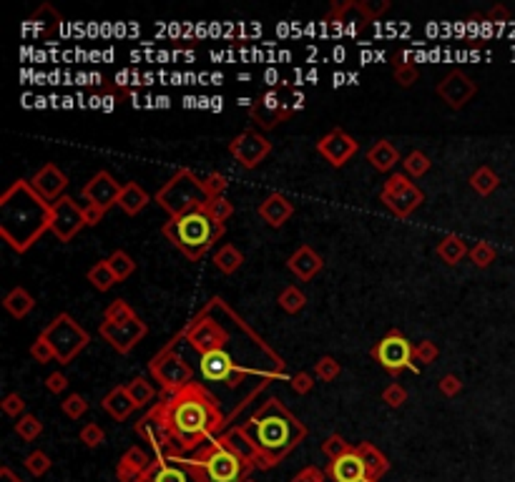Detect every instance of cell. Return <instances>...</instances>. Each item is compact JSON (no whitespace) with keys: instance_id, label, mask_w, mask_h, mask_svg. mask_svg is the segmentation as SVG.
<instances>
[{"instance_id":"cell-1","label":"cell","mask_w":515,"mask_h":482,"mask_svg":"<svg viewBox=\"0 0 515 482\" xmlns=\"http://www.w3.org/2000/svg\"><path fill=\"white\" fill-rule=\"evenodd\" d=\"M227 427L219 400L201 385L192 382L163 397L133 424V432L156 452V457L189 455L209 445L216 432Z\"/></svg>"},{"instance_id":"cell-2","label":"cell","mask_w":515,"mask_h":482,"mask_svg":"<svg viewBox=\"0 0 515 482\" xmlns=\"http://www.w3.org/2000/svg\"><path fill=\"white\" fill-rule=\"evenodd\" d=\"M176 339H184L199 354L214 349L229 352L247 377L254 374L262 382L287 380V362L221 297H211L199 314H194L192 321L181 329Z\"/></svg>"},{"instance_id":"cell-3","label":"cell","mask_w":515,"mask_h":482,"mask_svg":"<svg viewBox=\"0 0 515 482\" xmlns=\"http://www.w3.org/2000/svg\"><path fill=\"white\" fill-rule=\"evenodd\" d=\"M239 430L249 445L254 470L277 468L309 435L307 424L299 422L277 397L262 402V407L247 422L239 424Z\"/></svg>"},{"instance_id":"cell-4","label":"cell","mask_w":515,"mask_h":482,"mask_svg":"<svg viewBox=\"0 0 515 482\" xmlns=\"http://www.w3.org/2000/svg\"><path fill=\"white\" fill-rule=\"evenodd\" d=\"M53 204L45 201L33 183L18 179L0 196V236L8 246L25 254L45 231H51Z\"/></svg>"},{"instance_id":"cell-5","label":"cell","mask_w":515,"mask_h":482,"mask_svg":"<svg viewBox=\"0 0 515 482\" xmlns=\"http://www.w3.org/2000/svg\"><path fill=\"white\" fill-rule=\"evenodd\" d=\"M224 234H227V227L221 221L211 219L204 209L186 214V216H179V219H169L163 224V236L189 262H201Z\"/></svg>"},{"instance_id":"cell-6","label":"cell","mask_w":515,"mask_h":482,"mask_svg":"<svg viewBox=\"0 0 515 482\" xmlns=\"http://www.w3.org/2000/svg\"><path fill=\"white\" fill-rule=\"evenodd\" d=\"M154 201L169 214L171 219L199 211L209 201V194L204 189V176H196L192 168H181L156 191Z\"/></svg>"},{"instance_id":"cell-7","label":"cell","mask_w":515,"mask_h":482,"mask_svg":"<svg viewBox=\"0 0 515 482\" xmlns=\"http://www.w3.org/2000/svg\"><path fill=\"white\" fill-rule=\"evenodd\" d=\"M194 460L204 470L206 482H244L254 472V465L227 447L219 437L194 452Z\"/></svg>"},{"instance_id":"cell-8","label":"cell","mask_w":515,"mask_h":482,"mask_svg":"<svg viewBox=\"0 0 515 482\" xmlns=\"http://www.w3.org/2000/svg\"><path fill=\"white\" fill-rule=\"evenodd\" d=\"M41 334L51 342V347L56 349V362L60 365H71L91 344V334L68 312H60Z\"/></svg>"},{"instance_id":"cell-9","label":"cell","mask_w":515,"mask_h":482,"mask_svg":"<svg viewBox=\"0 0 515 482\" xmlns=\"http://www.w3.org/2000/svg\"><path fill=\"white\" fill-rule=\"evenodd\" d=\"M412 347H415V344H412L400 329H390V332L369 349V354H372V359H375L377 365L382 367V369H387L392 377L402 374L405 369L417 374L420 367L415 365V359H412Z\"/></svg>"},{"instance_id":"cell-10","label":"cell","mask_w":515,"mask_h":482,"mask_svg":"<svg viewBox=\"0 0 515 482\" xmlns=\"http://www.w3.org/2000/svg\"><path fill=\"white\" fill-rule=\"evenodd\" d=\"M148 372H151V377H154L159 385H161L163 392H179V389H184L186 385L194 382V369L176 352L174 342H169V347H163V349L148 362Z\"/></svg>"},{"instance_id":"cell-11","label":"cell","mask_w":515,"mask_h":482,"mask_svg":"<svg viewBox=\"0 0 515 482\" xmlns=\"http://www.w3.org/2000/svg\"><path fill=\"white\" fill-rule=\"evenodd\" d=\"M144 482H206L204 470L194 457H156Z\"/></svg>"},{"instance_id":"cell-12","label":"cell","mask_w":515,"mask_h":482,"mask_svg":"<svg viewBox=\"0 0 515 482\" xmlns=\"http://www.w3.org/2000/svg\"><path fill=\"white\" fill-rule=\"evenodd\" d=\"M98 334H101L103 339L118 352V354H131L133 347L148 334V327L139 314L131 317V319H126V321H106L103 319L101 324H98Z\"/></svg>"},{"instance_id":"cell-13","label":"cell","mask_w":515,"mask_h":482,"mask_svg":"<svg viewBox=\"0 0 515 482\" xmlns=\"http://www.w3.org/2000/svg\"><path fill=\"white\" fill-rule=\"evenodd\" d=\"M201 377L206 382L227 385L229 389H239L247 380V374L236 367L234 357L224 349H214L201 354Z\"/></svg>"},{"instance_id":"cell-14","label":"cell","mask_w":515,"mask_h":482,"mask_svg":"<svg viewBox=\"0 0 515 482\" xmlns=\"http://www.w3.org/2000/svg\"><path fill=\"white\" fill-rule=\"evenodd\" d=\"M295 113V106H289V101L282 98L277 91H266L259 98H254L249 106V118L262 128V131H272L279 124H284L289 116Z\"/></svg>"},{"instance_id":"cell-15","label":"cell","mask_w":515,"mask_h":482,"mask_svg":"<svg viewBox=\"0 0 515 482\" xmlns=\"http://www.w3.org/2000/svg\"><path fill=\"white\" fill-rule=\"evenodd\" d=\"M229 154L242 168H257L266 156L272 154V141L262 131H242L234 141H229Z\"/></svg>"},{"instance_id":"cell-16","label":"cell","mask_w":515,"mask_h":482,"mask_svg":"<svg viewBox=\"0 0 515 482\" xmlns=\"http://www.w3.org/2000/svg\"><path fill=\"white\" fill-rule=\"evenodd\" d=\"M83 227H86L83 206L76 204V198H71V196H60L58 201L53 204L51 234L58 241H71Z\"/></svg>"},{"instance_id":"cell-17","label":"cell","mask_w":515,"mask_h":482,"mask_svg":"<svg viewBox=\"0 0 515 482\" xmlns=\"http://www.w3.org/2000/svg\"><path fill=\"white\" fill-rule=\"evenodd\" d=\"M475 91H478L475 80H472L468 73H463V71H457V68L455 71H450L442 80H437V86H435V93L440 95L442 101L448 103L453 111L465 108V106L472 101Z\"/></svg>"},{"instance_id":"cell-18","label":"cell","mask_w":515,"mask_h":482,"mask_svg":"<svg viewBox=\"0 0 515 482\" xmlns=\"http://www.w3.org/2000/svg\"><path fill=\"white\" fill-rule=\"evenodd\" d=\"M317 151L322 154L324 161H330V166L342 168L347 161L357 154V141L342 128H332L327 136L317 141Z\"/></svg>"},{"instance_id":"cell-19","label":"cell","mask_w":515,"mask_h":482,"mask_svg":"<svg viewBox=\"0 0 515 482\" xmlns=\"http://www.w3.org/2000/svg\"><path fill=\"white\" fill-rule=\"evenodd\" d=\"M121 183L108 174V171H98L86 186H83V198L89 204H98L108 211L111 206H118V196H121Z\"/></svg>"},{"instance_id":"cell-20","label":"cell","mask_w":515,"mask_h":482,"mask_svg":"<svg viewBox=\"0 0 515 482\" xmlns=\"http://www.w3.org/2000/svg\"><path fill=\"white\" fill-rule=\"evenodd\" d=\"M30 183H33V189H36L45 201L56 204L60 196H66L63 191H66V186H68V176L63 174L56 163H45V166H41L36 174H33Z\"/></svg>"},{"instance_id":"cell-21","label":"cell","mask_w":515,"mask_h":482,"mask_svg":"<svg viewBox=\"0 0 515 482\" xmlns=\"http://www.w3.org/2000/svg\"><path fill=\"white\" fill-rule=\"evenodd\" d=\"M156 457L141 450V447H128L124 452V457L118 460L116 465V480L118 482H144L146 472L151 470Z\"/></svg>"},{"instance_id":"cell-22","label":"cell","mask_w":515,"mask_h":482,"mask_svg":"<svg viewBox=\"0 0 515 482\" xmlns=\"http://www.w3.org/2000/svg\"><path fill=\"white\" fill-rule=\"evenodd\" d=\"M327 477L332 482H372L367 477V470H365V462L357 455V450L339 460H332L330 468H327Z\"/></svg>"},{"instance_id":"cell-23","label":"cell","mask_w":515,"mask_h":482,"mask_svg":"<svg viewBox=\"0 0 515 482\" xmlns=\"http://www.w3.org/2000/svg\"><path fill=\"white\" fill-rule=\"evenodd\" d=\"M257 211H259V216H262V221H266L272 229H282L292 219L295 206H292V201H289L287 196H282L279 191H272V194L264 196V201L259 204Z\"/></svg>"},{"instance_id":"cell-24","label":"cell","mask_w":515,"mask_h":482,"mask_svg":"<svg viewBox=\"0 0 515 482\" xmlns=\"http://www.w3.org/2000/svg\"><path fill=\"white\" fill-rule=\"evenodd\" d=\"M287 266H289V271L299 279V282H312V279L322 271L324 262H322V256L317 254L309 244H302V246L297 249L295 254L287 259Z\"/></svg>"},{"instance_id":"cell-25","label":"cell","mask_w":515,"mask_h":482,"mask_svg":"<svg viewBox=\"0 0 515 482\" xmlns=\"http://www.w3.org/2000/svg\"><path fill=\"white\" fill-rule=\"evenodd\" d=\"M101 407L108 412L116 422H124V420H128V417L139 409V404L133 402V397L128 395V389H126V385H118V387H113L108 392V395L103 397Z\"/></svg>"},{"instance_id":"cell-26","label":"cell","mask_w":515,"mask_h":482,"mask_svg":"<svg viewBox=\"0 0 515 482\" xmlns=\"http://www.w3.org/2000/svg\"><path fill=\"white\" fill-rule=\"evenodd\" d=\"M354 450H357V455H360L362 462H365L367 477L372 482H380L387 472H390V460H387V455H385L382 450H377L372 442H360V445H354Z\"/></svg>"},{"instance_id":"cell-27","label":"cell","mask_w":515,"mask_h":482,"mask_svg":"<svg viewBox=\"0 0 515 482\" xmlns=\"http://www.w3.org/2000/svg\"><path fill=\"white\" fill-rule=\"evenodd\" d=\"M380 198H382V204L390 209L395 216H400V219H407L417 206H422V201H425V194L417 189V186H412V189H407L405 194H398V196H387V194H380Z\"/></svg>"},{"instance_id":"cell-28","label":"cell","mask_w":515,"mask_h":482,"mask_svg":"<svg viewBox=\"0 0 515 482\" xmlns=\"http://www.w3.org/2000/svg\"><path fill=\"white\" fill-rule=\"evenodd\" d=\"M148 204H151V196H148L146 189H141L136 181L124 183L121 196H118V209H121V211L128 214V216H136V214L144 211Z\"/></svg>"},{"instance_id":"cell-29","label":"cell","mask_w":515,"mask_h":482,"mask_svg":"<svg viewBox=\"0 0 515 482\" xmlns=\"http://www.w3.org/2000/svg\"><path fill=\"white\" fill-rule=\"evenodd\" d=\"M367 161L369 166L375 168V171H380V174H390L392 168L398 166L400 161V154L398 148L392 146L390 141H377V144H372L367 151Z\"/></svg>"},{"instance_id":"cell-30","label":"cell","mask_w":515,"mask_h":482,"mask_svg":"<svg viewBox=\"0 0 515 482\" xmlns=\"http://www.w3.org/2000/svg\"><path fill=\"white\" fill-rule=\"evenodd\" d=\"M3 307H5V312L13 317V319H23V317H28L30 312L36 309V299H33V294H30L28 289L13 286V289L5 294Z\"/></svg>"},{"instance_id":"cell-31","label":"cell","mask_w":515,"mask_h":482,"mask_svg":"<svg viewBox=\"0 0 515 482\" xmlns=\"http://www.w3.org/2000/svg\"><path fill=\"white\" fill-rule=\"evenodd\" d=\"M437 256H440L442 262L448 264V266H455V264H460L465 259V256L470 254V249H468V244H465L463 236L457 234H445L440 241H437Z\"/></svg>"},{"instance_id":"cell-32","label":"cell","mask_w":515,"mask_h":482,"mask_svg":"<svg viewBox=\"0 0 515 482\" xmlns=\"http://www.w3.org/2000/svg\"><path fill=\"white\" fill-rule=\"evenodd\" d=\"M242 264H244V254L234 244H224V246L214 254V266H216L221 274H234Z\"/></svg>"},{"instance_id":"cell-33","label":"cell","mask_w":515,"mask_h":482,"mask_svg":"<svg viewBox=\"0 0 515 482\" xmlns=\"http://www.w3.org/2000/svg\"><path fill=\"white\" fill-rule=\"evenodd\" d=\"M86 279H89L91 286H93V289H98V292H111V289L118 284L116 274L111 271V266H108V262H106V259H103V262H98V264H93V266L89 269V274H86Z\"/></svg>"},{"instance_id":"cell-34","label":"cell","mask_w":515,"mask_h":482,"mask_svg":"<svg viewBox=\"0 0 515 482\" xmlns=\"http://www.w3.org/2000/svg\"><path fill=\"white\" fill-rule=\"evenodd\" d=\"M277 301H279L282 312H287V314H299V312L307 307V297H304L302 289L295 284L284 286L279 292V297H277Z\"/></svg>"},{"instance_id":"cell-35","label":"cell","mask_w":515,"mask_h":482,"mask_svg":"<svg viewBox=\"0 0 515 482\" xmlns=\"http://www.w3.org/2000/svg\"><path fill=\"white\" fill-rule=\"evenodd\" d=\"M498 183H501V179H498V174H495L490 166H480L478 171L470 176L472 191L480 194V196H490V194L498 189Z\"/></svg>"},{"instance_id":"cell-36","label":"cell","mask_w":515,"mask_h":482,"mask_svg":"<svg viewBox=\"0 0 515 482\" xmlns=\"http://www.w3.org/2000/svg\"><path fill=\"white\" fill-rule=\"evenodd\" d=\"M106 262H108L111 271L116 274L118 282H126V279H128L133 271H136V262L131 259V254H126L124 249H116V251H113V254H111Z\"/></svg>"},{"instance_id":"cell-37","label":"cell","mask_w":515,"mask_h":482,"mask_svg":"<svg viewBox=\"0 0 515 482\" xmlns=\"http://www.w3.org/2000/svg\"><path fill=\"white\" fill-rule=\"evenodd\" d=\"M126 389H128V395L133 397V402L139 404V409L141 407H146L148 402H154L156 400V389H154V385L148 380H144V377H133L128 385H126Z\"/></svg>"},{"instance_id":"cell-38","label":"cell","mask_w":515,"mask_h":482,"mask_svg":"<svg viewBox=\"0 0 515 482\" xmlns=\"http://www.w3.org/2000/svg\"><path fill=\"white\" fill-rule=\"evenodd\" d=\"M41 432H43V422H41L36 415H23L21 420L15 422V435H21V439H25V442L38 439Z\"/></svg>"},{"instance_id":"cell-39","label":"cell","mask_w":515,"mask_h":482,"mask_svg":"<svg viewBox=\"0 0 515 482\" xmlns=\"http://www.w3.org/2000/svg\"><path fill=\"white\" fill-rule=\"evenodd\" d=\"M402 166H405L407 176L420 179V176H425L427 171H430L433 161L427 159V154H422V151H410V154L405 156V161H402Z\"/></svg>"},{"instance_id":"cell-40","label":"cell","mask_w":515,"mask_h":482,"mask_svg":"<svg viewBox=\"0 0 515 482\" xmlns=\"http://www.w3.org/2000/svg\"><path fill=\"white\" fill-rule=\"evenodd\" d=\"M322 452L327 455L330 460H339V457L354 452V445H350L342 435H330V437L322 442Z\"/></svg>"},{"instance_id":"cell-41","label":"cell","mask_w":515,"mask_h":482,"mask_svg":"<svg viewBox=\"0 0 515 482\" xmlns=\"http://www.w3.org/2000/svg\"><path fill=\"white\" fill-rule=\"evenodd\" d=\"M339 372H342V365H339L334 357H330V354H324V357H319L314 362V377H317V380L332 382V380H337Z\"/></svg>"},{"instance_id":"cell-42","label":"cell","mask_w":515,"mask_h":482,"mask_svg":"<svg viewBox=\"0 0 515 482\" xmlns=\"http://www.w3.org/2000/svg\"><path fill=\"white\" fill-rule=\"evenodd\" d=\"M204 211L209 214L211 219H216V221H221V224H224V221L234 214V204H231L227 196H216V198H209V201H206Z\"/></svg>"},{"instance_id":"cell-43","label":"cell","mask_w":515,"mask_h":482,"mask_svg":"<svg viewBox=\"0 0 515 482\" xmlns=\"http://www.w3.org/2000/svg\"><path fill=\"white\" fill-rule=\"evenodd\" d=\"M25 470H28L30 475L33 477H43L48 470L53 468V462H51V457L43 452V450H36V452H30L28 457H25Z\"/></svg>"},{"instance_id":"cell-44","label":"cell","mask_w":515,"mask_h":482,"mask_svg":"<svg viewBox=\"0 0 515 482\" xmlns=\"http://www.w3.org/2000/svg\"><path fill=\"white\" fill-rule=\"evenodd\" d=\"M437 354H440V349H437V344L430 342V339H422V342H417L415 347H412V359H415V365H433L435 359H437Z\"/></svg>"},{"instance_id":"cell-45","label":"cell","mask_w":515,"mask_h":482,"mask_svg":"<svg viewBox=\"0 0 515 482\" xmlns=\"http://www.w3.org/2000/svg\"><path fill=\"white\" fill-rule=\"evenodd\" d=\"M470 262L478 266V269H488L490 264L495 262V249L488 244V241H478L475 246H470Z\"/></svg>"},{"instance_id":"cell-46","label":"cell","mask_w":515,"mask_h":482,"mask_svg":"<svg viewBox=\"0 0 515 482\" xmlns=\"http://www.w3.org/2000/svg\"><path fill=\"white\" fill-rule=\"evenodd\" d=\"M78 439H81L89 450H96V447H101L103 442H106V432L101 430V424L89 422V424H83V427H81V432H78Z\"/></svg>"},{"instance_id":"cell-47","label":"cell","mask_w":515,"mask_h":482,"mask_svg":"<svg viewBox=\"0 0 515 482\" xmlns=\"http://www.w3.org/2000/svg\"><path fill=\"white\" fill-rule=\"evenodd\" d=\"M60 409H63V415H66L68 420H81V417L89 412V402L81 395H68L66 400L60 402Z\"/></svg>"},{"instance_id":"cell-48","label":"cell","mask_w":515,"mask_h":482,"mask_svg":"<svg viewBox=\"0 0 515 482\" xmlns=\"http://www.w3.org/2000/svg\"><path fill=\"white\" fill-rule=\"evenodd\" d=\"M131 317H136V312L131 309V304L124 299H113L106 307V312H103V319L106 321H126V319H131Z\"/></svg>"},{"instance_id":"cell-49","label":"cell","mask_w":515,"mask_h":482,"mask_svg":"<svg viewBox=\"0 0 515 482\" xmlns=\"http://www.w3.org/2000/svg\"><path fill=\"white\" fill-rule=\"evenodd\" d=\"M30 357L36 359V362H41V365H48V362H53V359H56V349H53L51 342L41 334L36 342L30 344Z\"/></svg>"},{"instance_id":"cell-50","label":"cell","mask_w":515,"mask_h":482,"mask_svg":"<svg viewBox=\"0 0 515 482\" xmlns=\"http://www.w3.org/2000/svg\"><path fill=\"white\" fill-rule=\"evenodd\" d=\"M382 402L392 409L402 407L407 402V389L402 387V385H398V382H390V385L382 389Z\"/></svg>"},{"instance_id":"cell-51","label":"cell","mask_w":515,"mask_h":482,"mask_svg":"<svg viewBox=\"0 0 515 482\" xmlns=\"http://www.w3.org/2000/svg\"><path fill=\"white\" fill-rule=\"evenodd\" d=\"M417 78H420L417 66L405 63V60H398V66H395V80H398V86L410 88V86H415V80Z\"/></svg>"},{"instance_id":"cell-52","label":"cell","mask_w":515,"mask_h":482,"mask_svg":"<svg viewBox=\"0 0 515 482\" xmlns=\"http://www.w3.org/2000/svg\"><path fill=\"white\" fill-rule=\"evenodd\" d=\"M412 186H415V183H412L405 174H390L382 186V194H387V196H398V194H405V191L412 189Z\"/></svg>"},{"instance_id":"cell-53","label":"cell","mask_w":515,"mask_h":482,"mask_svg":"<svg viewBox=\"0 0 515 482\" xmlns=\"http://www.w3.org/2000/svg\"><path fill=\"white\" fill-rule=\"evenodd\" d=\"M204 189H206V194H209V198L224 196V191H227V179H224L221 174H216V171H211V174L204 176Z\"/></svg>"},{"instance_id":"cell-54","label":"cell","mask_w":515,"mask_h":482,"mask_svg":"<svg viewBox=\"0 0 515 482\" xmlns=\"http://www.w3.org/2000/svg\"><path fill=\"white\" fill-rule=\"evenodd\" d=\"M0 407H3V412H5L8 417H23V412H25V400H23L18 392H10V395L3 397Z\"/></svg>"},{"instance_id":"cell-55","label":"cell","mask_w":515,"mask_h":482,"mask_svg":"<svg viewBox=\"0 0 515 482\" xmlns=\"http://www.w3.org/2000/svg\"><path fill=\"white\" fill-rule=\"evenodd\" d=\"M314 374L309 372H297L295 377H289V382H292V389H295L297 395H309L312 392V387H314Z\"/></svg>"},{"instance_id":"cell-56","label":"cell","mask_w":515,"mask_h":482,"mask_svg":"<svg viewBox=\"0 0 515 482\" xmlns=\"http://www.w3.org/2000/svg\"><path fill=\"white\" fill-rule=\"evenodd\" d=\"M437 387H440V392L445 397H457L463 392V380H460L457 374H445V377L437 382Z\"/></svg>"},{"instance_id":"cell-57","label":"cell","mask_w":515,"mask_h":482,"mask_svg":"<svg viewBox=\"0 0 515 482\" xmlns=\"http://www.w3.org/2000/svg\"><path fill=\"white\" fill-rule=\"evenodd\" d=\"M45 387H48L51 395H60V392H66L68 389V377L63 372L48 374V377H45Z\"/></svg>"},{"instance_id":"cell-58","label":"cell","mask_w":515,"mask_h":482,"mask_svg":"<svg viewBox=\"0 0 515 482\" xmlns=\"http://www.w3.org/2000/svg\"><path fill=\"white\" fill-rule=\"evenodd\" d=\"M83 216H86V227H96V224H101V219L106 216V209L98 204H83Z\"/></svg>"},{"instance_id":"cell-59","label":"cell","mask_w":515,"mask_h":482,"mask_svg":"<svg viewBox=\"0 0 515 482\" xmlns=\"http://www.w3.org/2000/svg\"><path fill=\"white\" fill-rule=\"evenodd\" d=\"M292 482H324V472L317 468H304L302 472H297Z\"/></svg>"},{"instance_id":"cell-60","label":"cell","mask_w":515,"mask_h":482,"mask_svg":"<svg viewBox=\"0 0 515 482\" xmlns=\"http://www.w3.org/2000/svg\"><path fill=\"white\" fill-rule=\"evenodd\" d=\"M488 21H493V23H501V21H508V10L503 5H495L490 13H488Z\"/></svg>"},{"instance_id":"cell-61","label":"cell","mask_w":515,"mask_h":482,"mask_svg":"<svg viewBox=\"0 0 515 482\" xmlns=\"http://www.w3.org/2000/svg\"><path fill=\"white\" fill-rule=\"evenodd\" d=\"M0 482H21V477H15V472L8 465L0 468Z\"/></svg>"},{"instance_id":"cell-62","label":"cell","mask_w":515,"mask_h":482,"mask_svg":"<svg viewBox=\"0 0 515 482\" xmlns=\"http://www.w3.org/2000/svg\"><path fill=\"white\" fill-rule=\"evenodd\" d=\"M244 482H257V480H251V477H249V480H244Z\"/></svg>"}]
</instances>
